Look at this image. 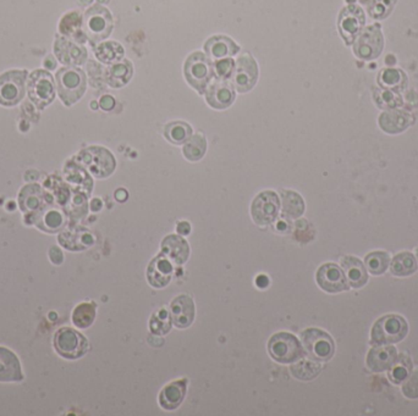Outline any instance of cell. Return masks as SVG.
<instances>
[{
    "mask_svg": "<svg viewBox=\"0 0 418 416\" xmlns=\"http://www.w3.org/2000/svg\"><path fill=\"white\" fill-rule=\"evenodd\" d=\"M96 57L104 64H114L120 62L124 57V48L116 42H106L97 47Z\"/></svg>",
    "mask_w": 418,
    "mask_h": 416,
    "instance_id": "1f68e13d",
    "label": "cell"
},
{
    "mask_svg": "<svg viewBox=\"0 0 418 416\" xmlns=\"http://www.w3.org/2000/svg\"><path fill=\"white\" fill-rule=\"evenodd\" d=\"M29 99L39 110L52 104L55 98V83L53 76L46 70L32 72L27 81Z\"/></svg>",
    "mask_w": 418,
    "mask_h": 416,
    "instance_id": "277c9868",
    "label": "cell"
},
{
    "mask_svg": "<svg viewBox=\"0 0 418 416\" xmlns=\"http://www.w3.org/2000/svg\"><path fill=\"white\" fill-rule=\"evenodd\" d=\"M59 96L65 106H72L81 99L86 91V75L76 67H63L57 72Z\"/></svg>",
    "mask_w": 418,
    "mask_h": 416,
    "instance_id": "6da1fadb",
    "label": "cell"
},
{
    "mask_svg": "<svg viewBox=\"0 0 418 416\" xmlns=\"http://www.w3.org/2000/svg\"><path fill=\"white\" fill-rule=\"evenodd\" d=\"M398 359V352L390 345H378L367 355V366L375 373H383L393 368Z\"/></svg>",
    "mask_w": 418,
    "mask_h": 416,
    "instance_id": "d6986e66",
    "label": "cell"
},
{
    "mask_svg": "<svg viewBox=\"0 0 418 416\" xmlns=\"http://www.w3.org/2000/svg\"><path fill=\"white\" fill-rule=\"evenodd\" d=\"M188 391V380H178L169 383L159 394V404L165 410H175L181 406Z\"/></svg>",
    "mask_w": 418,
    "mask_h": 416,
    "instance_id": "7402d4cb",
    "label": "cell"
},
{
    "mask_svg": "<svg viewBox=\"0 0 418 416\" xmlns=\"http://www.w3.org/2000/svg\"><path fill=\"white\" fill-rule=\"evenodd\" d=\"M96 319V304L95 303H82L77 306L72 314V321L78 329H87L93 324Z\"/></svg>",
    "mask_w": 418,
    "mask_h": 416,
    "instance_id": "d6a6232c",
    "label": "cell"
},
{
    "mask_svg": "<svg viewBox=\"0 0 418 416\" xmlns=\"http://www.w3.org/2000/svg\"><path fill=\"white\" fill-rule=\"evenodd\" d=\"M170 315L174 325L179 329H186L191 325L195 319V304L193 298L186 294L175 298L170 306Z\"/></svg>",
    "mask_w": 418,
    "mask_h": 416,
    "instance_id": "ffe728a7",
    "label": "cell"
},
{
    "mask_svg": "<svg viewBox=\"0 0 418 416\" xmlns=\"http://www.w3.org/2000/svg\"><path fill=\"white\" fill-rule=\"evenodd\" d=\"M59 242L69 250H83L93 245L95 238L85 229H71L60 234Z\"/></svg>",
    "mask_w": 418,
    "mask_h": 416,
    "instance_id": "d4e9b609",
    "label": "cell"
},
{
    "mask_svg": "<svg viewBox=\"0 0 418 416\" xmlns=\"http://www.w3.org/2000/svg\"><path fill=\"white\" fill-rule=\"evenodd\" d=\"M65 173H67V178H68L69 181L71 182V183H75L77 186L85 188L87 193H90L92 181L88 178V175L83 171V168H80V166H75V165L74 166L68 165L67 168H65Z\"/></svg>",
    "mask_w": 418,
    "mask_h": 416,
    "instance_id": "60d3db41",
    "label": "cell"
},
{
    "mask_svg": "<svg viewBox=\"0 0 418 416\" xmlns=\"http://www.w3.org/2000/svg\"><path fill=\"white\" fill-rule=\"evenodd\" d=\"M286 227H288V226L285 225L284 222H279L278 226H277V229L281 231L286 230Z\"/></svg>",
    "mask_w": 418,
    "mask_h": 416,
    "instance_id": "f5cc1de1",
    "label": "cell"
},
{
    "mask_svg": "<svg viewBox=\"0 0 418 416\" xmlns=\"http://www.w3.org/2000/svg\"><path fill=\"white\" fill-rule=\"evenodd\" d=\"M268 352L275 361L281 364L293 363L305 354L298 338L286 332H280L270 338Z\"/></svg>",
    "mask_w": 418,
    "mask_h": 416,
    "instance_id": "52a82bcc",
    "label": "cell"
},
{
    "mask_svg": "<svg viewBox=\"0 0 418 416\" xmlns=\"http://www.w3.org/2000/svg\"><path fill=\"white\" fill-rule=\"evenodd\" d=\"M305 350L308 355L318 361H328L333 358L335 345L332 337L327 332L318 329H308L301 335Z\"/></svg>",
    "mask_w": 418,
    "mask_h": 416,
    "instance_id": "9c48e42d",
    "label": "cell"
},
{
    "mask_svg": "<svg viewBox=\"0 0 418 416\" xmlns=\"http://www.w3.org/2000/svg\"><path fill=\"white\" fill-rule=\"evenodd\" d=\"M83 32L93 43L109 37L113 29L111 15L104 6L95 5L88 9L82 21Z\"/></svg>",
    "mask_w": 418,
    "mask_h": 416,
    "instance_id": "3957f363",
    "label": "cell"
},
{
    "mask_svg": "<svg viewBox=\"0 0 418 416\" xmlns=\"http://www.w3.org/2000/svg\"><path fill=\"white\" fill-rule=\"evenodd\" d=\"M27 71L11 70L0 76V104L15 106L24 99Z\"/></svg>",
    "mask_w": 418,
    "mask_h": 416,
    "instance_id": "8992f818",
    "label": "cell"
},
{
    "mask_svg": "<svg viewBox=\"0 0 418 416\" xmlns=\"http://www.w3.org/2000/svg\"><path fill=\"white\" fill-rule=\"evenodd\" d=\"M127 196H129V194H127V192L125 189H118L116 192V198L119 201H125L127 199Z\"/></svg>",
    "mask_w": 418,
    "mask_h": 416,
    "instance_id": "f907efd6",
    "label": "cell"
},
{
    "mask_svg": "<svg viewBox=\"0 0 418 416\" xmlns=\"http://www.w3.org/2000/svg\"><path fill=\"white\" fill-rule=\"evenodd\" d=\"M231 77L236 91L240 93L251 91L258 78V66L255 59L249 53L242 54L236 62V67Z\"/></svg>",
    "mask_w": 418,
    "mask_h": 416,
    "instance_id": "8fae6325",
    "label": "cell"
},
{
    "mask_svg": "<svg viewBox=\"0 0 418 416\" xmlns=\"http://www.w3.org/2000/svg\"><path fill=\"white\" fill-rule=\"evenodd\" d=\"M379 124L385 132L398 134L410 124V116L404 113H385L380 116Z\"/></svg>",
    "mask_w": 418,
    "mask_h": 416,
    "instance_id": "f546056e",
    "label": "cell"
},
{
    "mask_svg": "<svg viewBox=\"0 0 418 416\" xmlns=\"http://www.w3.org/2000/svg\"><path fill=\"white\" fill-rule=\"evenodd\" d=\"M132 77V66L130 62H118L106 70V80L111 87L125 86Z\"/></svg>",
    "mask_w": 418,
    "mask_h": 416,
    "instance_id": "f1b7e54d",
    "label": "cell"
},
{
    "mask_svg": "<svg viewBox=\"0 0 418 416\" xmlns=\"http://www.w3.org/2000/svg\"><path fill=\"white\" fill-rule=\"evenodd\" d=\"M116 106L114 98L111 96H104L101 99V108L103 110L109 111Z\"/></svg>",
    "mask_w": 418,
    "mask_h": 416,
    "instance_id": "7dc6e473",
    "label": "cell"
},
{
    "mask_svg": "<svg viewBox=\"0 0 418 416\" xmlns=\"http://www.w3.org/2000/svg\"><path fill=\"white\" fill-rule=\"evenodd\" d=\"M283 213L284 215L291 219H296L302 215L305 211V203L302 198L295 192H283Z\"/></svg>",
    "mask_w": 418,
    "mask_h": 416,
    "instance_id": "836d02e7",
    "label": "cell"
},
{
    "mask_svg": "<svg viewBox=\"0 0 418 416\" xmlns=\"http://www.w3.org/2000/svg\"><path fill=\"white\" fill-rule=\"evenodd\" d=\"M317 282L326 292L339 293L349 288L345 275L335 264H324L317 271Z\"/></svg>",
    "mask_w": 418,
    "mask_h": 416,
    "instance_id": "5bb4252c",
    "label": "cell"
},
{
    "mask_svg": "<svg viewBox=\"0 0 418 416\" xmlns=\"http://www.w3.org/2000/svg\"><path fill=\"white\" fill-rule=\"evenodd\" d=\"M409 326L404 317L399 315H386L380 317L372 329L370 345H385L398 343L404 340Z\"/></svg>",
    "mask_w": 418,
    "mask_h": 416,
    "instance_id": "7a4b0ae2",
    "label": "cell"
},
{
    "mask_svg": "<svg viewBox=\"0 0 418 416\" xmlns=\"http://www.w3.org/2000/svg\"><path fill=\"white\" fill-rule=\"evenodd\" d=\"M162 253L170 259L174 264L186 263L190 255V247L185 239L180 236L170 235L165 237L162 242Z\"/></svg>",
    "mask_w": 418,
    "mask_h": 416,
    "instance_id": "cb8c5ba5",
    "label": "cell"
},
{
    "mask_svg": "<svg viewBox=\"0 0 418 416\" xmlns=\"http://www.w3.org/2000/svg\"><path fill=\"white\" fill-rule=\"evenodd\" d=\"M102 208V201L99 199H95V201H92V210L93 211H98L101 210Z\"/></svg>",
    "mask_w": 418,
    "mask_h": 416,
    "instance_id": "816d5d0a",
    "label": "cell"
},
{
    "mask_svg": "<svg viewBox=\"0 0 418 416\" xmlns=\"http://www.w3.org/2000/svg\"><path fill=\"white\" fill-rule=\"evenodd\" d=\"M34 224L44 232L54 234L67 224V216L62 209L53 204H46L34 213Z\"/></svg>",
    "mask_w": 418,
    "mask_h": 416,
    "instance_id": "2e32d148",
    "label": "cell"
},
{
    "mask_svg": "<svg viewBox=\"0 0 418 416\" xmlns=\"http://www.w3.org/2000/svg\"><path fill=\"white\" fill-rule=\"evenodd\" d=\"M206 52L209 55V59L229 58L237 54L240 48L234 43V41L224 36H218V37H211L208 39L206 43Z\"/></svg>",
    "mask_w": 418,
    "mask_h": 416,
    "instance_id": "484cf974",
    "label": "cell"
},
{
    "mask_svg": "<svg viewBox=\"0 0 418 416\" xmlns=\"http://www.w3.org/2000/svg\"><path fill=\"white\" fill-rule=\"evenodd\" d=\"M403 392L406 397L411 398V399L418 398V368L412 370L405 380Z\"/></svg>",
    "mask_w": 418,
    "mask_h": 416,
    "instance_id": "f6af8a7d",
    "label": "cell"
},
{
    "mask_svg": "<svg viewBox=\"0 0 418 416\" xmlns=\"http://www.w3.org/2000/svg\"><path fill=\"white\" fill-rule=\"evenodd\" d=\"M411 368H412L411 359L406 358L405 355H403L399 359V361H395L393 368H390L389 378L391 380V382L395 385L404 382L411 373Z\"/></svg>",
    "mask_w": 418,
    "mask_h": 416,
    "instance_id": "ab89813d",
    "label": "cell"
},
{
    "mask_svg": "<svg viewBox=\"0 0 418 416\" xmlns=\"http://www.w3.org/2000/svg\"><path fill=\"white\" fill-rule=\"evenodd\" d=\"M416 252H417V257H418V248H417V250H416Z\"/></svg>",
    "mask_w": 418,
    "mask_h": 416,
    "instance_id": "db71d44e",
    "label": "cell"
},
{
    "mask_svg": "<svg viewBox=\"0 0 418 416\" xmlns=\"http://www.w3.org/2000/svg\"><path fill=\"white\" fill-rule=\"evenodd\" d=\"M400 77H401V72L396 70H386L382 76V81L388 86H395V85H400Z\"/></svg>",
    "mask_w": 418,
    "mask_h": 416,
    "instance_id": "bcb514c9",
    "label": "cell"
},
{
    "mask_svg": "<svg viewBox=\"0 0 418 416\" xmlns=\"http://www.w3.org/2000/svg\"><path fill=\"white\" fill-rule=\"evenodd\" d=\"M43 201V191L39 185H29L24 187V189L20 193V208L26 214H32L39 211L44 206Z\"/></svg>",
    "mask_w": 418,
    "mask_h": 416,
    "instance_id": "83f0119b",
    "label": "cell"
},
{
    "mask_svg": "<svg viewBox=\"0 0 418 416\" xmlns=\"http://www.w3.org/2000/svg\"><path fill=\"white\" fill-rule=\"evenodd\" d=\"M365 24L363 11L355 5H350L342 10L339 17V29L342 38L347 43H352L356 36L360 34L362 26Z\"/></svg>",
    "mask_w": 418,
    "mask_h": 416,
    "instance_id": "9a60e30c",
    "label": "cell"
},
{
    "mask_svg": "<svg viewBox=\"0 0 418 416\" xmlns=\"http://www.w3.org/2000/svg\"><path fill=\"white\" fill-rule=\"evenodd\" d=\"M206 149H207V142L202 134H195L193 137L188 139V142L183 147V154L188 160L197 162L200 159L203 158V155L206 153Z\"/></svg>",
    "mask_w": 418,
    "mask_h": 416,
    "instance_id": "d590c367",
    "label": "cell"
},
{
    "mask_svg": "<svg viewBox=\"0 0 418 416\" xmlns=\"http://www.w3.org/2000/svg\"><path fill=\"white\" fill-rule=\"evenodd\" d=\"M173 278V265L163 253L159 254L149 263L147 268V280L154 288L168 286Z\"/></svg>",
    "mask_w": 418,
    "mask_h": 416,
    "instance_id": "ac0fdd59",
    "label": "cell"
},
{
    "mask_svg": "<svg viewBox=\"0 0 418 416\" xmlns=\"http://www.w3.org/2000/svg\"><path fill=\"white\" fill-rule=\"evenodd\" d=\"M82 26L81 16L78 13H70L60 22V32L64 34H75Z\"/></svg>",
    "mask_w": 418,
    "mask_h": 416,
    "instance_id": "7bdbcfd3",
    "label": "cell"
},
{
    "mask_svg": "<svg viewBox=\"0 0 418 416\" xmlns=\"http://www.w3.org/2000/svg\"><path fill=\"white\" fill-rule=\"evenodd\" d=\"M235 99V91L231 86L229 80L218 78L216 81L211 82L207 89V101L209 106L214 109L221 110L226 109L232 104Z\"/></svg>",
    "mask_w": 418,
    "mask_h": 416,
    "instance_id": "e0dca14e",
    "label": "cell"
},
{
    "mask_svg": "<svg viewBox=\"0 0 418 416\" xmlns=\"http://www.w3.org/2000/svg\"><path fill=\"white\" fill-rule=\"evenodd\" d=\"M342 266L347 273V282L351 287H363L368 281L367 270L358 259L354 258V257H345V258H342Z\"/></svg>",
    "mask_w": 418,
    "mask_h": 416,
    "instance_id": "4316f807",
    "label": "cell"
},
{
    "mask_svg": "<svg viewBox=\"0 0 418 416\" xmlns=\"http://www.w3.org/2000/svg\"><path fill=\"white\" fill-rule=\"evenodd\" d=\"M77 162L98 178H108L116 168V160L111 152L101 147L83 149L77 155Z\"/></svg>",
    "mask_w": 418,
    "mask_h": 416,
    "instance_id": "5b68a950",
    "label": "cell"
},
{
    "mask_svg": "<svg viewBox=\"0 0 418 416\" xmlns=\"http://www.w3.org/2000/svg\"><path fill=\"white\" fill-rule=\"evenodd\" d=\"M211 59H208L203 53H193L185 62V76L188 83L200 93L206 91L211 76H213V65Z\"/></svg>",
    "mask_w": 418,
    "mask_h": 416,
    "instance_id": "ba28073f",
    "label": "cell"
},
{
    "mask_svg": "<svg viewBox=\"0 0 418 416\" xmlns=\"http://www.w3.org/2000/svg\"><path fill=\"white\" fill-rule=\"evenodd\" d=\"M57 58L68 65H82L86 62V49L65 38H58L54 45Z\"/></svg>",
    "mask_w": 418,
    "mask_h": 416,
    "instance_id": "44dd1931",
    "label": "cell"
},
{
    "mask_svg": "<svg viewBox=\"0 0 418 416\" xmlns=\"http://www.w3.org/2000/svg\"><path fill=\"white\" fill-rule=\"evenodd\" d=\"M365 268L372 275H382L389 268V254L385 252H373L365 257Z\"/></svg>",
    "mask_w": 418,
    "mask_h": 416,
    "instance_id": "74e56055",
    "label": "cell"
},
{
    "mask_svg": "<svg viewBox=\"0 0 418 416\" xmlns=\"http://www.w3.org/2000/svg\"><path fill=\"white\" fill-rule=\"evenodd\" d=\"M279 198L274 192H263L252 203V217L257 225H270L278 217Z\"/></svg>",
    "mask_w": 418,
    "mask_h": 416,
    "instance_id": "7c38bea8",
    "label": "cell"
},
{
    "mask_svg": "<svg viewBox=\"0 0 418 416\" xmlns=\"http://www.w3.org/2000/svg\"><path fill=\"white\" fill-rule=\"evenodd\" d=\"M396 0H373L370 5V14L375 19H384L391 13Z\"/></svg>",
    "mask_w": 418,
    "mask_h": 416,
    "instance_id": "b9f144b4",
    "label": "cell"
},
{
    "mask_svg": "<svg viewBox=\"0 0 418 416\" xmlns=\"http://www.w3.org/2000/svg\"><path fill=\"white\" fill-rule=\"evenodd\" d=\"M256 285L257 287L265 288L270 286V278L265 276V275H260L258 278H256Z\"/></svg>",
    "mask_w": 418,
    "mask_h": 416,
    "instance_id": "681fc988",
    "label": "cell"
},
{
    "mask_svg": "<svg viewBox=\"0 0 418 416\" xmlns=\"http://www.w3.org/2000/svg\"><path fill=\"white\" fill-rule=\"evenodd\" d=\"M355 54L363 60L377 58L383 49V36L379 27L375 24L365 29L355 44Z\"/></svg>",
    "mask_w": 418,
    "mask_h": 416,
    "instance_id": "4fadbf2b",
    "label": "cell"
},
{
    "mask_svg": "<svg viewBox=\"0 0 418 416\" xmlns=\"http://www.w3.org/2000/svg\"><path fill=\"white\" fill-rule=\"evenodd\" d=\"M391 273L395 276H410L416 273L417 270V261L414 255L411 253L398 254L390 265Z\"/></svg>",
    "mask_w": 418,
    "mask_h": 416,
    "instance_id": "4dcf8cb0",
    "label": "cell"
},
{
    "mask_svg": "<svg viewBox=\"0 0 418 416\" xmlns=\"http://www.w3.org/2000/svg\"><path fill=\"white\" fill-rule=\"evenodd\" d=\"M165 137L174 144H183L191 137L193 129L185 122H173L165 127Z\"/></svg>",
    "mask_w": 418,
    "mask_h": 416,
    "instance_id": "8d00e7d4",
    "label": "cell"
},
{
    "mask_svg": "<svg viewBox=\"0 0 418 416\" xmlns=\"http://www.w3.org/2000/svg\"><path fill=\"white\" fill-rule=\"evenodd\" d=\"M54 348L65 359H78L86 354L88 342L80 332L63 327L55 333Z\"/></svg>",
    "mask_w": 418,
    "mask_h": 416,
    "instance_id": "30bf717a",
    "label": "cell"
},
{
    "mask_svg": "<svg viewBox=\"0 0 418 416\" xmlns=\"http://www.w3.org/2000/svg\"><path fill=\"white\" fill-rule=\"evenodd\" d=\"M291 373L295 378L302 381H309L314 378H317L321 373V365L309 360V359H303L298 363L293 364L291 366Z\"/></svg>",
    "mask_w": 418,
    "mask_h": 416,
    "instance_id": "e575fe53",
    "label": "cell"
},
{
    "mask_svg": "<svg viewBox=\"0 0 418 416\" xmlns=\"http://www.w3.org/2000/svg\"><path fill=\"white\" fill-rule=\"evenodd\" d=\"M22 378L18 357L11 350L0 347V382H19Z\"/></svg>",
    "mask_w": 418,
    "mask_h": 416,
    "instance_id": "603a6c76",
    "label": "cell"
},
{
    "mask_svg": "<svg viewBox=\"0 0 418 416\" xmlns=\"http://www.w3.org/2000/svg\"><path fill=\"white\" fill-rule=\"evenodd\" d=\"M172 322L170 315L165 309L155 311L151 320H149V329L153 332L154 335H167L170 329H172Z\"/></svg>",
    "mask_w": 418,
    "mask_h": 416,
    "instance_id": "f35d334b",
    "label": "cell"
},
{
    "mask_svg": "<svg viewBox=\"0 0 418 416\" xmlns=\"http://www.w3.org/2000/svg\"><path fill=\"white\" fill-rule=\"evenodd\" d=\"M176 230H178L179 235L186 236L191 232V226L186 221H183V222H179Z\"/></svg>",
    "mask_w": 418,
    "mask_h": 416,
    "instance_id": "c3c4849f",
    "label": "cell"
},
{
    "mask_svg": "<svg viewBox=\"0 0 418 416\" xmlns=\"http://www.w3.org/2000/svg\"><path fill=\"white\" fill-rule=\"evenodd\" d=\"M234 69H235V64L231 59L216 60L213 65V71L216 72V78H221V80L230 78L232 76Z\"/></svg>",
    "mask_w": 418,
    "mask_h": 416,
    "instance_id": "ee69618b",
    "label": "cell"
}]
</instances>
